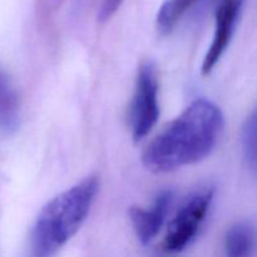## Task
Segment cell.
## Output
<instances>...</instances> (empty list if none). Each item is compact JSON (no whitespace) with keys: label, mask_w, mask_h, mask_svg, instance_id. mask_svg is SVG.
<instances>
[{"label":"cell","mask_w":257,"mask_h":257,"mask_svg":"<svg viewBox=\"0 0 257 257\" xmlns=\"http://www.w3.org/2000/svg\"><path fill=\"white\" fill-rule=\"evenodd\" d=\"M123 2L124 0H102V5H100L99 13H98V18H99L100 22L110 19L114 15V13L119 9Z\"/></svg>","instance_id":"8fae6325"},{"label":"cell","mask_w":257,"mask_h":257,"mask_svg":"<svg viewBox=\"0 0 257 257\" xmlns=\"http://www.w3.org/2000/svg\"><path fill=\"white\" fill-rule=\"evenodd\" d=\"M172 203V192H162L148 207H132L131 222L138 240L147 245L160 233Z\"/></svg>","instance_id":"8992f818"},{"label":"cell","mask_w":257,"mask_h":257,"mask_svg":"<svg viewBox=\"0 0 257 257\" xmlns=\"http://www.w3.org/2000/svg\"><path fill=\"white\" fill-rule=\"evenodd\" d=\"M223 127L220 108L207 99L191 103L146 147L142 161L148 171L166 173L207 157Z\"/></svg>","instance_id":"6da1fadb"},{"label":"cell","mask_w":257,"mask_h":257,"mask_svg":"<svg viewBox=\"0 0 257 257\" xmlns=\"http://www.w3.org/2000/svg\"><path fill=\"white\" fill-rule=\"evenodd\" d=\"M243 0H220L216 9V25L212 43L205 55L202 64L203 74H210L222 58L231 42L236 23L242 9Z\"/></svg>","instance_id":"5b68a950"},{"label":"cell","mask_w":257,"mask_h":257,"mask_svg":"<svg viewBox=\"0 0 257 257\" xmlns=\"http://www.w3.org/2000/svg\"><path fill=\"white\" fill-rule=\"evenodd\" d=\"M20 123V102L7 73L0 69V135H12Z\"/></svg>","instance_id":"52a82bcc"},{"label":"cell","mask_w":257,"mask_h":257,"mask_svg":"<svg viewBox=\"0 0 257 257\" xmlns=\"http://www.w3.org/2000/svg\"><path fill=\"white\" fill-rule=\"evenodd\" d=\"M197 0H165L160 8L156 19L157 29L161 34H168L172 32L177 23L182 19L188 9L195 5Z\"/></svg>","instance_id":"9c48e42d"},{"label":"cell","mask_w":257,"mask_h":257,"mask_svg":"<svg viewBox=\"0 0 257 257\" xmlns=\"http://www.w3.org/2000/svg\"><path fill=\"white\" fill-rule=\"evenodd\" d=\"M213 198V191L206 190L193 195L185 205L178 210L171 221L163 248L171 253L185 250L197 236Z\"/></svg>","instance_id":"277c9868"},{"label":"cell","mask_w":257,"mask_h":257,"mask_svg":"<svg viewBox=\"0 0 257 257\" xmlns=\"http://www.w3.org/2000/svg\"><path fill=\"white\" fill-rule=\"evenodd\" d=\"M242 148L246 162L257 177V109L242 128Z\"/></svg>","instance_id":"30bf717a"},{"label":"cell","mask_w":257,"mask_h":257,"mask_svg":"<svg viewBox=\"0 0 257 257\" xmlns=\"http://www.w3.org/2000/svg\"><path fill=\"white\" fill-rule=\"evenodd\" d=\"M98 178L87 177L40 210L29 238L24 257H54L79 231L89 215L98 193Z\"/></svg>","instance_id":"7a4b0ae2"},{"label":"cell","mask_w":257,"mask_h":257,"mask_svg":"<svg viewBox=\"0 0 257 257\" xmlns=\"http://www.w3.org/2000/svg\"><path fill=\"white\" fill-rule=\"evenodd\" d=\"M256 243V228L248 222H238L226 233V255L227 257H250L255 251Z\"/></svg>","instance_id":"ba28073f"},{"label":"cell","mask_w":257,"mask_h":257,"mask_svg":"<svg viewBox=\"0 0 257 257\" xmlns=\"http://www.w3.org/2000/svg\"><path fill=\"white\" fill-rule=\"evenodd\" d=\"M160 117L158 77L152 63H143L138 69L135 93L130 107V125L133 140H143Z\"/></svg>","instance_id":"3957f363"}]
</instances>
